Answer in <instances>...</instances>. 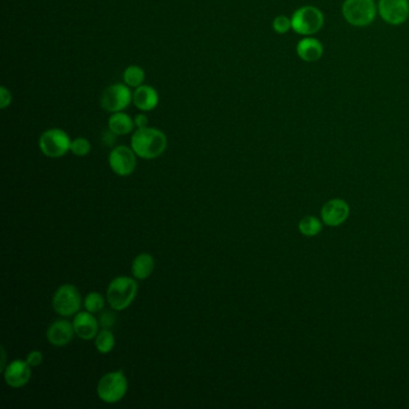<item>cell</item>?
I'll list each match as a JSON object with an SVG mask.
<instances>
[{
    "mask_svg": "<svg viewBox=\"0 0 409 409\" xmlns=\"http://www.w3.org/2000/svg\"><path fill=\"white\" fill-rule=\"evenodd\" d=\"M273 29L276 34L285 35L292 30V20L287 16H276L273 21Z\"/></svg>",
    "mask_w": 409,
    "mask_h": 409,
    "instance_id": "obj_24",
    "label": "cell"
},
{
    "mask_svg": "<svg viewBox=\"0 0 409 409\" xmlns=\"http://www.w3.org/2000/svg\"><path fill=\"white\" fill-rule=\"evenodd\" d=\"M72 324L76 335L85 341L93 340L98 334V319L95 318L94 313H90L87 310L78 312L77 315L73 317Z\"/></svg>",
    "mask_w": 409,
    "mask_h": 409,
    "instance_id": "obj_14",
    "label": "cell"
},
{
    "mask_svg": "<svg viewBox=\"0 0 409 409\" xmlns=\"http://www.w3.org/2000/svg\"><path fill=\"white\" fill-rule=\"evenodd\" d=\"M70 151L72 153L73 155L78 156V157H84L88 155L89 153L92 151V144L87 138L84 137H77L71 142V148Z\"/></svg>",
    "mask_w": 409,
    "mask_h": 409,
    "instance_id": "obj_23",
    "label": "cell"
},
{
    "mask_svg": "<svg viewBox=\"0 0 409 409\" xmlns=\"http://www.w3.org/2000/svg\"><path fill=\"white\" fill-rule=\"evenodd\" d=\"M116 347V337L111 329H101L95 337V348L101 354H108Z\"/></svg>",
    "mask_w": 409,
    "mask_h": 409,
    "instance_id": "obj_20",
    "label": "cell"
},
{
    "mask_svg": "<svg viewBox=\"0 0 409 409\" xmlns=\"http://www.w3.org/2000/svg\"><path fill=\"white\" fill-rule=\"evenodd\" d=\"M137 157L131 146H114L108 155V165L117 176H131L136 170Z\"/></svg>",
    "mask_w": 409,
    "mask_h": 409,
    "instance_id": "obj_9",
    "label": "cell"
},
{
    "mask_svg": "<svg viewBox=\"0 0 409 409\" xmlns=\"http://www.w3.org/2000/svg\"><path fill=\"white\" fill-rule=\"evenodd\" d=\"M131 88L125 83H116L105 89L100 103L106 112H122L132 103Z\"/></svg>",
    "mask_w": 409,
    "mask_h": 409,
    "instance_id": "obj_8",
    "label": "cell"
},
{
    "mask_svg": "<svg viewBox=\"0 0 409 409\" xmlns=\"http://www.w3.org/2000/svg\"><path fill=\"white\" fill-rule=\"evenodd\" d=\"M75 328L71 321L66 319H58L54 321L47 329L46 337L47 341L54 347L68 346L70 342L72 341L75 337Z\"/></svg>",
    "mask_w": 409,
    "mask_h": 409,
    "instance_id": "obj_13",
    "label": "cell"
},
{
    "mask_svg": "<svg viewBox=\"0 0 409 409\" xmlns=\"http://www.w3.org/2000/svg\"><path fill=\"white\" fill-rule=\"evenodd\" d=\"M3 373L6 384L17 389L29 383V380H31V366L27 360L16 359L8 364Z\"/></svg>",
    "mask_w": 409,
    "mask_h": 409,
    "instance_id": "obj_11",
    "label": "cell"
},
{
    "mask_svg": "<svg viewBox=\"0 0 409 409\" xmlns=\"http://www.w3.org/2000/svg\"><path fill=\"white\" fill-rule=\"evenodd\" d=\"M106 305V299L101 293L90 292L84 298L83 306L90 313H98L103 311Z\"/></svg>",
    "mask_w": 409,
    "mask_h": 409,
    "instance_id": "obj_22",
    "label": "cell"
},
{
    "mask_svg": "<svg viewBox=\"0 0 409 409\" xmlns=\"http://www.w3.org/2000/svg\"><path fill=\"white\" fill-rule=\"evenodd\" d=\"M11 101H12V95H11L10 90L6 87H1L0 88V106H1V109L9 107Z\"/></svg>",
    "mask_w": 409,
    "mask_h": 409,
    "instance_id": "obj_27",
    "label": "cell"
},
{
    "mask_svg": "<svg viewBox=\"0 0 409 409\" xmlns=\"http://www.w3.org/2000/svg\"><path fill=\"white\" fill-rule=\"evenodd\" d=\"M103 143L106 144V146H113L114 144V141L117 140V135H114L112 131H109L108 130L106 133H103Z\"/></svg>",
    "mask_w": 409,
    "mask_h": 409,
    "instance_id": "obj_29",
    "label": "cell"
},
{
    "mask_svg": "<svg viewBox=\"0 0 409 409\" xmlns=\"http://www.w3.org/2000/svg\"><path fill=\"white\" fill-rule=\"evenodd\" d=\"M1 353H3V359H1V361H3L1 362V372H3V371L5 370L6 366H8L6 365V353L4 348H1Z\"/></svg>",
    "mask_w": 409,
    "mask_h": 409,
    "instance_id": "obj_30",
    "label": "cell"
},
{
    "mask_svg": "<svg viewBox=\"0 0 409 409\" xmlns=\"http://www.w3.org/2000/svg\"><path fill=\"white\" fill-rule=\"evenodd\" d=\"M378 14L386 25H401L409 18V0H380Z\"/></svg>",
    "mask_w": 409,
    "mask_h": 409,
    "instance_id": "obj_10",
    "label": "cell"
},
{
    "mask_svg": "<svg viewBox=\"0 0 409 409\" xmlns=\"http://www.w3.org/2000/svg\"><path fill=\"white\" fill-rule=\"evenodd\" d=\"M82 297L76 286L71 283H64L57 288L52 298V306L54 311L59 316L68 317L76 316L81 307H82Z\"/></svg>",
    "mask_w": 409,
    "mask_h": 409,
    "instance_id": "obj_6",
    "label": "cell"
},
{
    "mask_svg": "<svg viewBox=\"0 0 409 409\" xmlns=\"http://www.w3.org/2000/svg\"><path fill=\"white\" fill-rule=\"evenodd\" d=\"M349 205L340 198L329 200L321 208V221L330 227H337L343 224L349 216Z\"/></svg>",
    "mask_w": 409,
    "mask_h": 409,
    "instance_id": "obj_12",
    "label": "cell"
},
{
    "mask_svg": "<svg viewBox=\"0 0 409 409\" xmlns=\"http://www.w3.org/2000/svg\"><path fill=\"white\" fill-rule=\"evenodd\" d=\"M297 54L305 63H316L324 54V47L313 36H304L297 44Z\"/></svg>",
    "mask_w": 409,
    "mask_h": 409,
    "instance_id": "obj_16",
    "label": "cell"
},
{
    "mask_svg": "<svg viewBox=\"0 0 409 409\" xmlns=\"http://www.w3.org/2000/svg\"><path fill=\"white\" fill-rule=\"evenodd\" d=\"M323 229V224L319 219L315 216H306L299 222V230L305 237H315L319 234Z\"/></svg>",
    "mask_w": 409,
    "mask_h": 409,
    "instance_id": "obj_21",
    "label": "cell"
},
{
    "mask_svg": "<svg viewBox=\"0 0 409 409\" xmlns=\"http://www.w3.org/2000/svg\"><path fill=\"white\" fill-rule=\"evenodd\" d=\"M144 78H146V72L138 65H130L122 72V81L130 88L136 89L141 87L142 84H144Z\"/></svg>",
    "mask_w": 409,
    "mask_h": 409,
    "instance_id": "obj_19",
    "label": "cell"
},
{
    "mask_svg": "<svg viewBox=\"0 0 409 409\" xmlns=\"http://www.w3.org/2000/svg\"><path fill=\"white\" fill-rule=\"evenodd\" d=\"M133 120H135L136 129H143V127H149V119H148V117H146L144 113L137 114Z\"/></svg>",
    "mask_w": 409,
    "mask_h": 409,
    "instance_id": "obj_28",
    "label": "cell"
},
{
    "mask_svg": "<svg viewBox=\"0 0 409 409\" xmlns=\"http://www.w3.org/2000/svg\"><path fill=\"white\" fill-rule=\"evenodd\" d=\"M160 103V96L154 87L148 84H142L135 89L132 94V103L142 112H150L157 107Z\"/></svg>",
    "mask_w": 409,
    "mask_h": 409,
    "instance_id": "obj_15",
    "label": "cell"
},
{
    "mask_svg": "<svg viewBox=\"0 0 409 409\" xmlns=\"http://www.w3.org/2000/svg\"><path fill=\"white\" fill-rule=\"evenodd\" d=\"M155 270V259L148 252L137 254L132 261V276L136 280H146L151 276Z\"/></svg>",
    "mask_w": 409,
    "mask_h": 409,
    "instance_id": "obj_17",
    "label": "cell"
},
{
    "mask_svg": "<svg viewBox=\"0 0 409 409\" xmlns=\"http://www.w3.org/2000/svg\"><path fill=\"white\" fill-rule=\"evenodd\" d=\"M292 30L302 36H313L319 33L324 23L326 17L321 9L317 6L304 5L293 12Z\"/></svg>",
    "mask_w": 409,
    "mask_h": 409,
    "instance_id": "obj_4",
    "label": "cell"
},
{
    "mask_svg": "<svg viewBox=\"0 0 409 409\" xmlns=\"http://www.w3.org/2000/svg\"><path fill=\"white\" fill-rule=\"evenodd\" d=\"M25 360L31 367H38L44 362V354L40 351H31L25 358Z\"/></svg>",
    "mask_w": 409,
    "mask_h": 409,
    "instance_id": "obj_26",
    "label": "cell"
},
{
    "mask_svg": "<svg viewBox=\"0 0 409 409\" xmlns=\"http://www.w3.org/2000/svg\"><path fill=\"white\" fill-rule=\"evenodd\" d=\"M135 120L124 112L112 113L108 119V130L117 136H125L135 130Z\"/></svg>",
    "mask_w": 409,
    "mask_h": 409,
    "instance_id": "obj_18",
    "label": "cell"
},
{
    "mask_svg": "<svg viewBox=\"0 0 409 409\" xmlns=\"http://www.w3.org/2000/svg\"><path fill=\"white\" fill-rule=\"evenodd\" d=\"M71 142L72 140L66 132L58 127H53L41 133L39 148L46 157L59 159L66 155L70 151Z\"/></svg>",
    "mask_w": 409,
    "mask_h": 409,
    "instance_id": "obj_7",
    "label": "cell"
},
{
    "mask_svg": "<svg viewBox=\"0 0 409 409\" xmlns=\"http://www.w3.org/2000/svg\"><path fill=\"white\" fill-rule=\"evenodd\" d=\"M138 293L136 278L129 276H118L109 282L106 293L108 305L116 311L127 310L131 306Z\"/></svg>",
    "mask_w": 409,
    "mask_h": 409,
    "instance_id": "obj_2",
    "label": "cell"
},
{
    "mask_svg": "<svg viewBox=\"0 0 409 409\" xmlns=\"http://www.w3.org/2000/svg\"><path fill=\"white\" fill-rule=\"evenodd\" d=\"M168 146L165 132L155 127L136 129L132 132L131 148L136 155L144 160H154L160 157Z\"/></svg>",
    "mask_w": 409,
    "mask_h": 409,
    "instance_id": "obj_1",
    "label": "cell"
},
{
    "mask_svg": "<svg viewBox=\"0 0 409 409\" xmlns=\"http://www.w3.org/2000/svg\"><path fill=\"white\" fill-rule=\"evenodd\" d=\"M341 12L348 25L365 28L375 22L378 8L375 0H345Z\"/></svg>",
    "mask_w": 409,
    "mask_h": 409,
    "instance_id": "obj_3",
    "label": "cell"
},
{
    "mask_svg": "<svg viewBox=\"0 0 409 409\" xmlns=\"http://www.w3.org/2000/svg\"><path fill=\"white\" fill-rule=\"evenodd\" d=\"M116 310H105L100 312V317H98V323L101 329H111L112 330L113 326H116L117 321V316H116Z\"/></svg>",
    "mask_w": 409,
    "mask_h": 409,
    "instance_id": "obj_25",
    "label": "cell"
},
{
    "mask_svg": "<svg viewBox=\"0 0 409 409\" xmlns=\"http://www.w3.org/2000/svg\"><path fill=\"white\" fill-rule=\"evenodd\" d=\"M129 390L127 375L122 370L112 371L103 375L96 386L98 399L108 404L120 402Z\"/></svg>",
    "mask_w": 409,
    "mask_h": 409,
    "instance_id": "obj_5",
    "label": "cell"
}]
</instances>
